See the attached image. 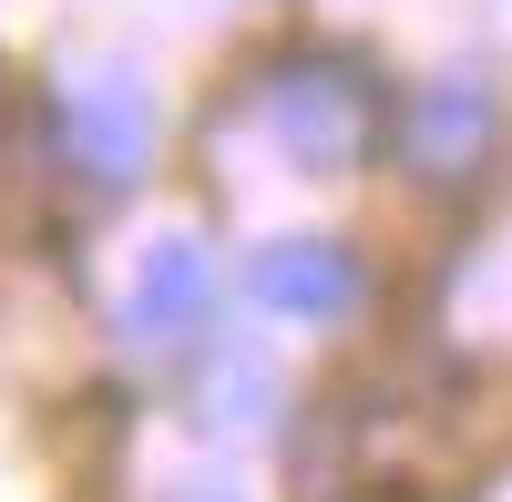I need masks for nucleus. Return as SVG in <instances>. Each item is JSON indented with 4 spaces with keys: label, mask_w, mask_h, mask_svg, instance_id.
Returning a JSON list of instances; mask_svg holds the SVG:
<instances>
[{
    "label": "nucleus",
    "mask_w": 512,
    "mask_h": 502,
    "mask_svg": "<svg viewBox=\"0 0 512 502\" xmlns=\"http://www.w3.org/2000/svg\"><path fill=\"white\" fill-rule=\"evenodd\" d=\"M62 144H72V164L93 185L144 175V154H154V93L134 72H82L62 93Z\"/></svg>",
    "instance_id": "f257e3e1"
},
{
    "label": "nucleus",
    "mask_w": 512,
    "mask_h": 502,
    "mask_svg": "<svg viewBox=\"0 0 512 502\" xmlns=\"http://www.w3.org/2000/svg\"><path fill=\"white\" fill-rule=\"evenodd\" d=\"M246 287H256V308H277L297 328H328V318L359 308V257L338 236H277V246H256Z\"/></svg>",
    "instance_id": "f03ea898"
},
{
    "label": "nucleus",
    "mask_w": 512,
    "mask_h": 502,
    "mask_svg": "<svg viewBox=\"0 0 512 502\" xmlns=\"http://www.w3.org/2000/svg\"><path fill=\"white\" fill-rule=\"evenodd\" d=\"M205 308H216V267H205L195 236H154L134 287H123V328L134 339H195Z\"/></svg>",
    "instance_id": "7ed1b4c3"
},
{
    "label": "nucleus",
    "mask_w": 512,
    "mask_h": 502,
    "mask_svg": "<svg viewBox=\"0 0 512 502\" xmlns=\"http://www.w3.org/2000/svg\"><path fill=\"white\" fill-rule=\"evenodd\" d=\"M267 134H277L297 164H349L359 134H369L359 82H338V72H287V82H267Z\"/></svg>",
    "instance_id": "20e7f679"
},
{
    "label": "nucleus",
    "mask_w": 512,
    "mask_h": 502,
    "mask_svg": "<svg viewBox=\"0 0 512 502\" xmlns=\"http://www.w3.org/2000/svg\"><path fill=\"white\" fill-rule=\"evenodd\" d=\"M482 134H492V82L482 72H441L431 93H420V113H410V144H420L431 175H461V164L482 154Z\"/></svg>",
    "instance_id": "39448f33"
},
{
    "label": "nucleus",
    "mask_w": 512,
    "mask_h": 502,
    "mask_svg": "<svg viewBox=\"0 0 512 502\" xmlns=\"http://www.w3.org/2000/svg\"><path fill=\"white\" fill-rule=\"evenodd\" d=\"M175 502H246V492H226V482H185Z\"/></svg>",
    "instance_id": "423d86ee"
}]
</instances>
